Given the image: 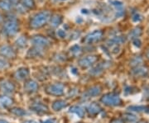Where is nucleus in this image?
I'll list each match as a JSON object with an SVG mask.
<instances>
[{"label":"nucleus","instance_id":"obj_35","mask_svg":"<svg viewBox=\"0 0 149 123\" xmlns=\"http://www.w3.org/2000/svg\"><path fill=\"white\" fill-rule=\"evenodd\" d=\"M8 66V62H6L5 60L0 59V70H3V69H5Z\"/></svg>","mask_w":149,"mask_h":123},{"label":"nucleus","instance_id":"obj_10","mask_svg":"<svg viewBox=\"0 0 149 123\" xmlns=\"http://www.w3.org/2000/svg\"><path fill=\"white\" fill-rule=\"evenodd\" d=\"M0 89L1 91L7 94L13 93L15 91V86L9 80H3L0 83Z\"/></svg>","mask_w":149,"mask_h":123},{"label":"nucleus","instance_id":"obj_12","mask_svg":"<svg viewBox=\"0 0 149 123\" xmlns=\"http://www.w3.org/2000/svg\"><path fill=\"white\" fill-rule=\"evenodd\" d=\"M30 108L32 112L37 113H45L48 112L47 106H46L42 102H33L30 106Z\"/></svg>","mask_w":149,"mask_h":123},{"label":"nucleus","instance_id":"obj_22","mask_svg":"<svg viewBox=\"0 0 149 123\" xmlns=\"http://www.w3.org/2000/svg\"><path fill=\"white\" fill-rule=\"evenodd\" d=\"M70 113H73L80 118H82L85 116V110L80 106H72L70 108Z\"/></svg>","mask_w":149,"mask_h":123},{"label":"nucleus","instance_id":"obj_40","mask_svg":"<svg viewBox=\"0 0 149 123\" xmlns=\"http://www.w3.org/2000/svg\"><path fill=\"white\" fill-rule=\"evenodd\" d=\"M0 123H8L7 121L5 120H2V119H0Z\"/></svg>","mask_w":149,"mask_h":123},{"label":"nucleus","instance_id":"obj_5","mask_svg":"<svg viewBox=\"0 0 149 123\" xmlns=\"http://www.w3.org/2000/svg\"><path fill=\"white\" fill-rule=\"evenodd\" d=\"M103 38V32L100 30H95L94 32L88 34L84 39V42L86 44H94L100 41Z\"/></svg>","mask_w":149,"mask_h":123},{"label":"nucleus","instance_id":"obj_2","mask_svg":"<svg viewBox=\"0 0 149 123\" xmlns=\"http://www.w3.org/2000/svg\"><path fill=\"white\" fill-rule=\"evenodd\" d=\"M18 31V22L15 18H10L3 27V33L7 37L14 36Z\"/></svg>","mask_w":149,"mask_h":123},{"label":"nucleus","instance_id":"obj_26","mask_svg":"<svg viewBox=\"0 0 149 123\" xmlns=\"http://www.w3.org/2000/svg\"><path fill=\"white\" fill-rule=\"evenodd\" d=\"M27 38L25 37H22V36L17 38L16 40V41H15L16 46L17 47H19V48H24L27 46Z\"/></svg>","mask_w":149,"mask_h":123},{"label":"nucleus","instance_id":"obj_43","mask_svg":"<svg viewBox=\"0 0 149 123\" xmlns=\"http://www.w3.org/2000/svg\"><path fill=\"white\" fill-rule=\"evenodd\" d=\"M56 1H60V2H64V1H67V0H56Z\"/></svg>","mask_w":149,"mask_h":123},{"label":"nucleus","instance_id":"obj_14","mask_svg":"<svg viewBox=\"0 0 149 123\" xmlns=\"http://www.w3.org/2000/svg\"><path fill=\"white\" fill-rule=\"evenodd\" d=\"M148 68L143 65L136 66L132 70V75L135 77H143L148 75Z\"/></svg>","mask_w":149,"mask_h":123},{"label":"nucleus","instance_id":"obj_4","mask_svg":"<svg viewBox=\"0 0 149 123\" xmlns=\"http://www.w3.org/2000/svg\"><path fill=\"white\" fill-rule=\"evenodd\" d=\"M46 92L50 95L53 96H61L64 93L65 88L61 84H50L46 88Z\"/></svg>","mask_w":149,"mask_h":123},{"label":"nucleus","instance_id":"obj_20","mask_svg":"<svg viewBox=\"0 0 149 123\" xmlns=\"http://www.w3.org/2000/svg\"><path fill=\"white\" fill-rule=\"evenodd\" d=\"M13 103V99L8 96H1L0 97V108L5 109L8 108L12 106V104Z\"/></svg>","mask_w":149,"mask_h":123},{"label":"nucleus","instance_id":"obj_33","mask_svg":"<svg viewBox=\"0 0 149 123\" xmlns=\"http://www.w3.org/2000/svg\"><path fill=\"white\" fill-rule=\"evenodd\" d=\"M56 36L60 38H65L66 37V32L64 30H61V29H60L58 30L57 32H56Z\"/></svg>","mask_w":149,"mask_h":123},{"label":"nucleus","instance_id":"obj_25","mask_svg":"<svg viewBox=\"0 0 149 123\" xmlns=\"http://www.w3.org/2000/svg\"><path fill=\"white\" fill-rule=\"evenodd\" d=\"M141 35H142V28L141 27H136L130 32L129 35H128V37L133 40V39L139 38Z\"/></svg>","mask_w":149,"mask_h":123},{"label":"nucleus","instance_id":"obj_18","mask_svg":"<svg viewBox=\"0 0 149 123\" xmlns=\"http://www.w3.org/2000/svg\"><path fill=\"white\" fill-rule=\"evenodd\" d=\"M87 111L90 115L91 116H95L100 114V113L101 112V107L100 106L96 103V102H92L90 105H88L87 107Z\"/></svg>","mask_w":149,"mask_h":123},{"label":"nucleus","instance_id":"obj_16","mask_svg":"<svg viewBox=\"0 0 149 123\" xmlns=\"http://www.w3.org/2000/svg\"><path fill=\"white\" fill-rule=\"evenodd\" d=\"M30 74L29 70L26 67H21L19 69H17L15 72V78L18 80H24L25 79H27L28 75Z\"/></svg>","mask_w":149,"mask_h":123},{"label":"nucleus","instance_id":"obj_11","mask_svg":"<svg viewBox=\"0 0 149 123\" xmlns=\"http://www.w3.org/2000/svg\"><path fill=\"white\" fill-rule=\"evenodd\" d=\"M100 93H101V88H100V87H99V86L91 87V88H89V89L84 93V95H83V99H85V100L90 99L91 97H94L100 95Z\"/></svg>","mask_w":149,"mask_h":123},{"label":"nucleus","instance_id":"obj_1","mask_svg":"<svg viewBox=\"0 0 149 123\" xmlns=\"http://www.w3.org/2000/svg\"><path fill=\"white\" fill-rule=\"evenodd\" d=\"M51 18V12L47 10H43L36 13L30 21V27L33 29H38L46 25Z\"/></svg>","mask_w":149,"mask_h":123},{"label":"nucleus","instance_id":"obj_37","mask_svg":"<svg viewBox=\"0 0 149 123\" xmlns=\"http://www.w3.org/2000/svg\"><path fill=\"white\" fill-rule=\"evenodd\" d=\"M42 123H56V121H55L54 119H51V118H49V119H47V120L43 121Z\"/></svg>","mask_w":149,"mask_h":123},{"label":"nucleus","instance_id":"obj_7","mask_svg":"<svg viewBox=\"0 0 149 123\" xmlns=\"http://www.w3.org/2000/svg\"><path fill=\"white\" fill-rule=\"evenodd\" d=\"M97 59H98V57L96 55H86L85 57H82L81 59H79L78 64L82 68H89L95 63Z\"/></svg>","mask_w":149,"mask_h":123},{"label":"nucleus","instance_id":"obj_28","mask_svg":"<svg viewBox=\"0 0 149 123\" xmlns=\"http://www.w3.org/2000/svg\"><path fill=\"white\" fill-rule=\"evenodd\" d=\"M22 5L28 9H33L35 8V1L34 0H22Z\"/></svg>","mask_w":149,"mask_h":123},{"label":"nucleus","instance_id":"obj_36","mask_svg":"<svg viewBox=\"0 0 149 123\" xmlns=\"http://www.w3.org/2000/svg\"><path fill=\"white\" fill-rule=\"evenodd\" d=\"M133 43L135 46H137V47H139V48L140 47V46H141V44H142V42H141V41H140V39H139V38L133 39Z\"/></svg>","mask_w":149,"mask_h":123},{"label":"nucleus","instance_id":"obj_6","mask_svg":"<svg viewBox=\"0 0 149 123\" xmlns=\"http://www.w3.org/2000/svg\"><path fill=\"white\" fill-rule=\"evenodd\" d=\"M31 42L34 46H37L40 48H43V47H47L51 45V41H49V39H47L45 37L42 36H35L32 38Z\"/></svg>","mask_w":149,"mask_h":123},{"label":"nucleus","instance_id":"obj_39","mask_svg":"<svg viewBox=\"0 0 149 123\" xmlns=\"http://www.w3.org/2000/svg\"><path fill=\"white\" fill-rule=\"evenodd\" d=\"M7 1H8L11 3H16L17 2V0H7Z\"/></svg>","mask_w":149,"mask_h":123},{"label":"nucleus","instance_id":"obj_27","mask_svg":"<svg viewBox=\"0 0 149 123\" xmlns=\"http://www.w3.org/2000/svg\"><path fill=\"white\" fill-rule=\"evenodd\" d=\"M0 8L3 11H10L12 9V3L7 0H0Z\"/></svg>","mask_w":149,"mask_h":123},{"label":"nucleus","instance_id":"obj_31","mask_svg":"<svg viewBox=\"0 0 149 123\" xmlns=\"http://www.w3.org/2000/svg\"><path fill=\"white\" fill-rule=\"evenodd\" d=\"M128 109L130 111H134V112H145L146 109H149V108L144 106H132L128 107Z\"/></svg>","mask_w":149,"mask_h":123},{"label":"nucleus","instance_id":"obj_32","mask_svg":"<svg viewBox=\"0 0 149 123\" xmlns=\"http://www.w3.org/2000/svg\"><path fill=\"white\" fill-rule=\"evenodd\" d=\"M142 18H143V17L141 14H139V12H136V13H134L132 17V20L133 21H135V22H139L142 20Z\"/></svg>","mask_w":149,"mask_h":123},{"label":"nucleus","instance_id":"obj_38","mask_svg":"<svg viewBox=\"0 0 149 123\" xmlns=\"http://www.w3.org/2000/svg\"><path fill=\"white\" fill-rule=\"evenodd\" d=\"M23 123H37V122H35V121H32V120H28V121H26V122H24Z\"/></svg>","mask_w":149,"mask_h":123},{"label":"nucleus","instance_id":"obj_17","mask_svg":"<svg viewBox=\"0 0 149 123\" xmlns=\"http://www.w3.org/2000/svg\"><path fill=\"white\" fill-rule=\"evenodd\" d=\"M111 4L116 10V17H121L123 14V4L122 2L118 0H113L110 1Z\"/></svg>","mask_w":149,"mask_h":123},{"label":"nucleus","instance_id":"obj_29","mask_svg":"<svg viewBox=\"0 0 149 123\" xmlns=\"http://www.w3.org/2000/svg\"><path fill=\"white\" fill-rule=\"evenodd\" d=\"M70 54L72 55H74V56L79 55L80 52H81V47H80V46H79V45H74L73 46H71L70 48Z\"/></svg>","mask_w":149,"mask_h":123},{"label":"nucleus","instance_id":"obj_24","mask_svg":"<svg viewBox=\"0 0 149 123\" xmlns=\"http://www.w3.org/2000/svg\"><path fill=\"white\" fill-rule=\"evenodd\" d=\"M10 112L17 117H24L27 114V112L21 107H13Z\"/></svg>","mask_w":149,"mask_h":123},{"label":"nucleus","instance_id":"obj_30","mask_svg":"<svg viewBox=\"0 0 149 123\" xmlns=\"http://www.w3.org/2000/svg\"><path fill=\"white\" fill-rule=\"evenodd\" d=\"M142 62H143L142 57H140V56H135V57H133V59H132V60L130 61V64H131V65L136 67V66L141 65Z\"/></svg>","mask_w":149,"mask_h":123},{"label":"nucleus","instance_id":"obj_44","mask_svg":"<svg viewBox=\"0 0 149 123\" xmlns=\"http://www.w3.org/2000/svg\"><path fill=\"white\" fill-rule=\"evenodd\" d=\"M135 123H147L146 122H135Z\"/></svg>","mask_w":149,"mask_h":123},{"label":"nucleus","instance_id":"obj_41","mask_svg":"<svg viewBox=\"0 0 149 123\" xmlns=\"http://www.w3.org/2000/svg\"><path fill=\"white\" fill-rule=\"evenodd\" d=\"M2 21H3V16H2V15L0 14V22H1Z\"/></svg>","mask_w":149,"mask_h":123},{"label":"nucleus","instance_id":"obj_13","mask_svg":"<svg viewBox=\"0 0 149 123\" xmlns=\"http://www.w3.org/2000/svg\"><path fill=\"white\" fill-rule=\"evenodd\" d=\"M44 55L42 48L37 47V46H33L31 48L27 54V56L28 58H38V57H42Z\"/></svg>","mask_w":149,"mask_h":123},{"label":"nucleus","instance_id":"obj_23","mask_svg":"<svg viewBox=\"0 0 149 123\" xmlns=\"http://www.w3.org/2000/svg\"><path fill=\"white\" fill-rule=\"evenodd\" d=\"M66 106H67V103L64 100H56L52 104V109H53L54 111L58 112V111L62 110Z\"/></svg>","mask_w":149,"mask_h":123},{"label":"nucleus","instance_id":"obj_15","mask_svg":"<svg viewBox=\"0 0 149 123\" xmlns=\"http://www.w3.org/2000/svg\"><path fill=\"white\" fill-rule=\"evenodd\" d=\"M37 89H38V84L36 81L32 80V79L27 80L24 84V90L27 93H36Z\"/></svg>","mask_w":149,"mask_h":123},{"label":"nucleus","instance_id":"obj_3","mask_svg":"<svg viewBox=\"0 0 149 123\" xmlns=\"http://www.w3.org/2000/svg\"><path fill=\"white\" fill-rule=\"evenodd\" d=\"M101 102L109 107H115L121 103V98L116 93H109L102 97Z\"/></svg>","mask_w":149,"mask_h":123},{"label":"nucleus","instance_id":"obj_34","mask_svg":"<svg viewBox=\"0 0 149 123\" xmlns=\"http://www.w3.org/2000/svg\"><path fill=\"white\" fill-rule=\"evenodd\" d=\"M125 119L128 120V122H134L136 120V117L134 115H132V114H127L125 115Z\"/></svg>","mask_w":149,"mask_h":123},{"label":"nucleus","instance_id":"obj_8","mask_svg":"<svg viewBox=\"0 0 149 123\" xmlns=\"http://www.w3.org/2000/svg\"><path fill=\"white\" fill-rule=\"evenodd\" d=\"M0 55L8 59H13L16 57V51L10 46L4 45L0 46Z\"/></svg>","mask_w":149,"mask_h":123},{"label":"nucleus","instance_id":"obj_19","mask_svg":"<svg viewBox=\"0 0 149 123\" xmlns=\"http://www.w3.org/2000/svg\"><path fill=\"white\" fill-rule=\"evenodd\" d=\"M105 68H106V64L105 63H100L98 65L95 66L92 70H91L90 74L91 75H94V76H98V75H101L104 72V70H105Z\"/></svg>","mask_w":149,"mask_h":123},{"label":"nucleus","instance_id":"obj_42","mask_svg":"<svg viewBox=\"0 0 149 123\" xmlns=\"http://www.w3.org/2000/svg\"><path fill=\"white\" fill-rule=\"evenodd\" d=\"M147 57L149 59V50H148V52H147Z\"/></svg>","mask_w":149,"mask_h":123},{"label":"nucleus","instance_id":"obj_21","mask_svg":"<svg viewBox=\"0 0 149 123\" xmlns=\"http://www.w3.org/2000/svg\"><path fill=\"white\" fill-rule=\"evenodd\" d=\"M61 22H62V16L60 14H55L50 18V25H51V27H54V28L60 26L61 24Z\"/></svg>","mask_w":149,"mask_h":123},{"label":"nucleus","instance_id":"obj_9","mask_svg":"<svg viewBox=\"0 0 149 123\" xmlns=\"http://www.w3.org/2000/svg\"><path fill=\"white\" fill-rule=\"evenodd\" d=\"M125 37H123L121 35H116L110 37L108 41H107V46L110 48L113 47H116V46H119L120 45H122L125 42Z\"/></svg>","mask_w":149,"mask_h":123}]
</instances>
